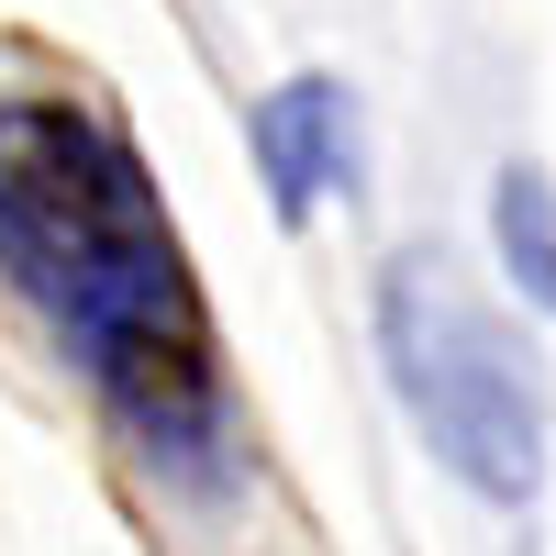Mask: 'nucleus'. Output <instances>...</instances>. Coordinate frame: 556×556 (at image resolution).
<instances>
[{
	"instance_id": "obj_2",
	"label": "nucleus",
	"mask_w": 556,
	"mask_h": 556,
	"mask_svg": "<svg viewBox=\"0 0 556 556\" xmlns=\"http://www.w3.org/2000/svg\"><path fill=\"white\" fill-rule=\"evenodd\" d=\"M379 356H390V390L412 412V434L479 501H534V479H545V401L523 379L513 334L468 301V278L434 245L390 256V278H379Z\"/></svg>"
},
{
	"instance_id": "obj_4",
	"label": "nucleus",
	"mask_w": 556,
	"mask_h": 556,
	"mask_svg": "<svg viewBox=\"0 0 556 556\" xmlns=\"http://www.w3.org/2000/svg\"><path fill=\"white\" fill-rule=\"evenodd\" d=\"M490 235H501V267H513V290L556 323V190H545V167H501Z\"/></svg>"
},
{
	"instance_id": "obj_3",
	"label": "nucleus",
	"mask_w": 556,
	"mask_h": 556,
	"mask_svg": "<svg viewBox=\"0 0 556 556\" xmlns=\"http://www.w3.org/2000/svg\"><path fill=\"white\" fill-rule=\"evenodd\" d=\"M256 167H267V201L278 223H312L334 201V178H356V123H345V89L334 78H290L256 101Z\"/></svg>"
},
{
	"instance_id": "obj_1",
	"label": "nucleus",
	"mask_w": 556,
	"mask_h": 556,
	"mask_svg": "<svg viewBox=\"0 0 556 556\" xmlns=\"http://www.w3.org/2000/svg\"><path fill=\"white\" fill-rule=\"evenodd\" d=\"M0 290L56 334L146 468L235 479V401L201 334L190 245L123 123L67 89H0Z\"/></svg>"
}]
</instances>
